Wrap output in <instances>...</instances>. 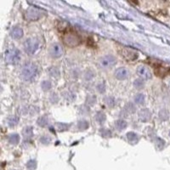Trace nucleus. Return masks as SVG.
<instances>
[{
	"mask_svg": "<svg viewBox=\"0 0 170 170\" xmlns=\"http://www.w3.org/2000/svg\"><path fill=\"white\" fill-rule=\"evenodd\" d=\"M63 41L66 43V45L72 48V47L79 45L81 43L82 40H81V37L78 36V34H77L71 30V31H68V32L64 33Z\"/></svg>",
	"mask_w": 170,
	"mask_h": 170,
	"instance_id": "obj_1",
	"label": "nucleus"
},
{
	"mask_svg": "<svg viewBox=\"0 0 170 170\" xmlns=\"http://www.w3.org/2000/svg\"><path fill=\"white\" fill-rule=\"evenodd\" d=\"M21 51L16 48H11L5 53V61L9 64H17L21 61Z\"/></svg>",
	"mask_w": 170,
	"mask_h": 170,
	"instance_id": "obj_2",
	"label": "nucleus"
},
{
	"mask_svg": "<svg viewBox=\"0 0 170 170\" xmlns=\"http://www.w3.org/2000/svg\"><path fill=\"white\" fill-rule=\"evenodd\" d=\"M37 67L33 63H27L21 70V77L25 80H31L37 74Z\"/></svg>",
	"mask_w": 170,
	"mask_h": 170,
	"instance_id": "obj_3",
	"label": "nucleus"
},
{
	"mask_svg": "<svg viewBox=\"0 0 170 170\" xmlns=\"http://www.w3.org/2000/svg\"><path fill=\"white\" fill-rule=\"evenodd\" d=\"M39 47V42L36 38H28L24 43L25 51L29 54H34Z\"/></svg>",
	"mask_w": 170,
	"mask_h": 170,
	"instance_id": "obj_4",
	"label": "nucleus"
},
{
	"mask_svg": "<svg viewBox=\"0 0 170 170\" xmlns=\"http://www.w3.org/2000/svg\"><path fill=\"white\" fill-rule=\"evenodd\" d=\"M116 62V60L113 55L107 54L99 60V66L103 69H107V68H111L113 66H115Z\"/></svg>",
	"mask_w": 170,
	"mask_h": 170,
	"instance_id": "obj_5",
	"label": "nucleus"
},
{
	"mask_svg": "<svg viewBox=\"0 0 170 170\" xmlns=\"http://www.w3.org/2000/svg\"><path fill=\"white\" fill-rule=\"evenodd\" d=\"M42 16V11L37 8L31 7L26 12V18L28 21H37Z\"/></svg>",
	"mask_w": 170,
	"mask_h": 170,
	"instance_id": "obj_6",
	"label": "nucleus"
},
{
	"mask_svg": "<svg viewBox=\"0 0 170 170\" xmlns=\"http://www.w3.org/2000/svg\"><path fill=\"white\" fill-rule=\"evenodd\" d=\"M50 54L53 58H59L63 54V48L60 43L52 44L50 49Z\"/></svg>",
	"mask_w": 170,
	"mask_h": 170,
	"instance_id": "obj_7",
	"label": "nucleus"
},
{
	"mask_svg": "<svg viewBox=\"0 0 170 170\" xmlns=\"http://www.w3.org/2000/svg\"><path fill=\"white\" fill-rule=\"evenodd\" d=\"M120 53L121 55L129 61H133L134 60H136L138 57V54L135 51L129 50V49H123L120 50Z\"/></svg>",
	"mask_w": 170,
	"mask_h": 170,
	"instance_id": "obj_8",
	"label": "nucleus"
},
{
	"mask_svg": "<svg viewBox=\"0 0 170 170\" xmlns=\"http://www.w3.org/2000/svg\"><path fill=\"white\" fill-rule=\"evenodd\" d=\"M137 73L138 75L142 78L143 79H150L151 78V72L150 71L149 68L148 67H145V66H140V67L137 68Z\"/></svg>",
	"mask_w": 170,
	"mask_h": 170,
	"instance_id": "obj_9",
	"label": "nucleus"
},
{
	"mask_svg": "<svg viewBox=\"0 0 170 170\" xmlns=\"http://www.w3.org/2000/svg\"><path fill=\"white\" fill-rule=\"evenodd\" d=\"M115 77L119 80H124L126 79L129 75V71L127 68L125 67H119L117 68L115 71Z\"/></svg>",
	"mask_w": 170,
	"mask_h": 170,
	"instance_id": "obj_10",
	"label": "nucleus"
},
{
	"mask_svg": "<svg viewBox=\"0 0 170 170\" xmlns=\"http://www.w3.org/2000/svg\"><path fill=\"white\" fill-rule=\"evenodd\" d=\"M139 117L142 122H148L151 117V112L147 108H144L139 112Z\"/></svg>",
	"mask_w": 170,
	"mask_h": 170,
	"instance_id": "obj_11",
	"label": "nucleus"
},
{
	"mask_svg": "<svg viewBox=\"0 0 170 170\" xmlns=\"http://www.w3.org/2000/svg\"><path fill=\"white\" fill-rule=\"evenodd\" d=\"M155 73L158 77L163 78V77H165L167 75L170 74V68H168V67H158L155 69Z\"/></svg>",
	"mask_w": 170,
	"mask_h": 170,
	"instance_id": "obj_12",
	"label": "nucleus"
},
{
	"mask_svg": "<svg viewBox=\"0 0 170 170\" xmlns=\"http://www.w3.org/2000/svg\"><path fill=\"white\" fill-rule=\"evenodd\" d=\"M10 35L13 38L15 39H19L21 38L22 36H23V30L21 27H19V26H15L11 32H10Z\"/></svg>",
	"mask_w": 170,
	"mask_h": 170,
	"instance_id": "obj_13",
	"label": "nucleus"
},
{
	"mask_svg": "<svg viewBox=\"0 0 170 170\" xmlns=\"http://www.w3.org/2000/svg\"><path fill=\"white\" fill-rule=\"evenodd\" d=\"M115 127L117 130H123L124 129H126L127 127V122L125 120H123V119H119L115 122Z\"/></svg>",
	"mask_w": 170,
	"mask_h": 170,
	"instance_id": "obj_14",
	"label": "nucleus"
},
{
	"mask_svg": "<svg viewBox=\"0 0 170 170\" xmlns=\"http://www.w3.org/2000/svg\"><path fill=\"white\" fill-rule=\"evenodd\" d=\"M37 124L39 125L40 127H46L47 125L49 124V117L47 116V115L40 116L37 119Z\"/></svg>",
	"mask_w": 170,
	"mask_h": 170,
	"instance_id": "obj_15",
	"label": "nucleus"
},
{
	"mask_svg": "<svg viewBox=\"0 0 170 170\" xmlns=\"http://www.w3.org/2000/svg\"><path fill=\"white\" fill-rule=\"evenodd\" d=\"M22 134H23V136L25 137V138H27V139L31 138V137L33 136V127H31V126L26 127L25 129H23Z\"/></svg>",
	"mask_w": 170,
	"mask_h": 170,
	"instance_id": "obj_16",
	"label": "nucleus"
},
{
	"mask_svg": "<svg viewBox=\"0 0 170 170\" xmlns=\"http://www.w3.org/2000/svg\"><path fill=\"white\" fill-rule=\"evenodd\" d=\"M19 141H20V136L17 134H11L9 137V142L12 145H17L19 143Z\"/></svg>",
	"mask_w": 170,
	"mask_h": 170,
	"instance_id": "obj_17",
	"label": "nucleus"
},
{
	"mask_svg": "<svg viewBox=\"0 0 170 170\" xmlns=\"http://www.w3.org/2000/svg\"><path fill=\"white\" fill-rule=\"evenodd\" d=\"M7 122H8V124L10 127H14V126H16L19 123V118L16 116H10L8 117Z\"/></svg>",
	"mask_w": 170,
	"mask_h": 170,
	"instance_id": "obj_18",
	"label": "nucleus"
},
{
	"mask_svg": "<svg viewBox=\"0 0 170 170\" xmlns=\"http://www.w3.org/2000/svg\"><path fill=\"white\" fill-rule=\"evenodd\" d=\"M106 119V114L103 113V112H99L96 113L95 115V120L99 123H103L104 122Z\"/></svg>",
	"mask_w": 170,
	"mask_h": 170,
	"instance_id": "obj_19",
	"label": "nucleus"
},
{
	"mask_svg": "<svg viewBox=\"0 0 170 170\" xmlns=\"http://www.w3.org/2000/svg\"><path fill=\"white\" fill-rule=\"evenodd\" d=\"M55 127H56V129L58 131H65V130H67V129H69L70 125L64 123H57L55 124Z\"/></svg>",
	"mask_w": 170,
	"mask_h": 170,
	"instance_id": "obj_20",
	"label": "nucleus"
},
{
	"mask_svg": "<svg viewBox=\"0 0 170 170\" xmlns=\"http://www.w3.org/2000/svg\"><path fill=\"white\" fill-rule=\"evenodd\" d=\"M127 138H128L129 142H131V143H135L138 141V135L134 132H129L127 134Z\"/></svg>",
	"mask_w": 170,
	"mask_h": 170,
	"instance_id": "obj_21",
	"label": "nucleus"
},
{
	"mask_svg": "<svg viewBox=\"0 0 170 170\" xmlns=\"http://www.w3.org/2000/svg\"><path fill=\"white\" fill-rule=\"evenodd\" d=\"M49 73H50V76H52V77H55V78H57L59 77V75H60V71L57 67H50V69H49Z\"/></svg>",
	"mask_w": 170,
	"mask_h": 170,
	"instance_id": "obj_22",
	"label": "nucleus"
},
{
	"mask_svg": "<svg viewBox=\"0 0 170 170\" xmlns=\"http://www.w3.org/2000/svg\"><path fill=\"white\" fill-rule=\"evenodd\" d=\"M51 83H50V81H48V80H45V81H43V83H41V87L43 88V90H44V91H47V90H50V88H51Z\"/></svg>",
	"mask_w": 170,
	"mask_h": 170,
	"instance_id": "obj_23",
	"label": "nucleus"
},
{
	"mask_svg": "<svg viewBox=\"0 0 170 170\" xmlns=\"http://www.w3.org/2000/svg\"><path fill=\"white\" fill-rule=\"evenodd\" d=\"M88 123L87 121L83 120V121H79L78 124V127L79 129H82V130H85L88 128Z\"/></svg>",
	"mask_w": 170,
	"mask_h": 170,
	"instance_id": "obj_24",
	"label": "nucleus"
},
{
	"mask_svg": "<svg viewBox=\"0 0 170 170\" xmlns=\"http://www.w3.org/2000/svg\"><path fill=\"white\" fill-rule=\"evenodd\" d=\"M134 101L136 104H142L145 101V95L143 94H138L134 97Z\"/></svg>",
	"mask_w": 170,
	"mask_h": 170,
	"instance_id": "obj_25",
	"label": "nucleus"
},
{
	"mask_svg": "<svg viewBox=\"0 0 170 170\" xmlns=\"http://www.w3.org/2000/svg\"><path fill=\"white\" fill-rule=\"evenodd\" d=\"M26 168L29 170H34L37 168V162L35 160H30L26 163Z\"/></svg>",
	"mask_w": 170,
	"mask_h": 170,
	"instance_id": "obj_26",
	"label": "nucleus"
},
{
	"mask_svg": "<svg viewBox=\"0 0 170 170\" xmlns=\"http://www.w3.org/2000/svg\"><path fill=\"white\" fill-rule=\"evenodd\" d=\"M144 82H143V80H141V79H136L134 82V86L138 88V89H141L142 88L144 87Z\"/></svg>",
	"mask_w": 170,
	"mask_h": 170,
	"instance_id": "obj_27",
	"label": "nucleus"
},
{
	"mask_svg": "<svg viewBox=\"0 0 170 170\" xmlns=\"http://www.w3.org/2000/svg\"><path fill=\"white\" fill-rule=\"evenodd\" d=\"M125 110L127 111L129 113H133V112H135V106L133 103H128L126 106H125Z\"/></svg>",
	"mask_w": 170,
	"mask_h": 170,
	"instance_id": "obj_28",
	"label": "nucleus"
},
{
	"mask_svg": "<svg viewBox=\"0 0 170 170\" xmlns=\"http://www.w3.org/2000/svg\"><path fill=\"white\" fill-rule=\"evenodd\" d=\"M105 102L106 103L107 106H111V107L115 105V100H114L113 97H106V98L105 99Z\"/></svg>",
	"mask_w": 170,
	"mask_h": 170,
	"instance_id": "obj_29",
	"label": "nucleus"
},
{
	"mask_svg": "<svg viewBox=\"0 0 170 170\" xmlns=\"http://www.w3.org/2000/svg\"><path fill=\"white\" fill-rule=\"evenodd\" d=\"M50 141H51V138L47 135H43V136L40 138V142L42 144H44V145H47L49 144Z\"/></svg>",
	"mask_w": 170,
	"mask_h": 170,
	"instance_id": "obj_30",
	"label": "nucleus"
},
{
	"mask_svg": "<svg viewBox=\"0 0 170 170\" xmlns=\"http://www.w3.org/2000/svg\"><path fill=\"white\" fill-rule=\"evenodd\" d=\"M100 134L103 137H110L112 135V133L110 130H108L106 129H100Z\"/></svg>",
	"mask_w": 170,
	"mask_h": 170,
	"instance_id": "obj_31",
	"label": "nucleus"
},
{
	"mask_svg": "<svg viewBox=\"0 0 170 170\" xmlns=\"http://www.w3.org/2000/svg\"><path fill=\"white\" fill-rule=\"evenodd\" d=\"M97 90L100 93H104L106 91V85L104 83H100L97 85Z\"/></svg>",
	"mask_w": 170,
	"mask_h": 170,
	"instance_id": "obj_32",
	"label": "nucleus"
},
{
	"mask_svg": "<svg viewBox=\"0 0 170 170\" xmlns=\"http://www.w3.org/2000/svg\"><path fill=\"white\" fill-rule=\"evenodd\" d=\"M58 100H59V98L56 94H54V93L51 94V95H50V100L51 101V102H52V103H56V102L58 101Z\"/></svg>",
	"mask_w": 170,
	"mask_h": 170,
	"instance_id": "obj_33",
	"label": "nucleus"
},
{
	"mask_svg": "<svg viewBox=\"0 0 170 170\" xmlns=\"http://www.w3.org/2000/svg\"><path fill=\"white\" fill-rule=\"evenodd\" d=\"M159 116H160V118L161 119H163V120H165L168 118V113L165 110H162L160 113H159Z\"/></svg>",
	"mask_w": 170,
	"mask_h": 170,
	"instance_id": "obj_34",
	"label": "nucleus"
},
{
	"mask_svg": "<svg viewBox=\"0 0 170 170\" xmlns=\"http://www.w3.org/2000/svg\"><path fill=\"white\" fill-rule=\"evenodd\" d=\"M94 77V74L92 73L90 71H88L87 72H86V74H85V78L87 79V80H90Z\"/></svg>",
	"mask_w": 170,
	"mask_h": 170,
	"instance_id": "obj_35",
	"label": "nucleus"
},
{
	"mask_svg": "<svg viewBox=\"0 0 170 170\" xmlns=\"http://www.w3.org/2000/svg\"><path fill=\"white\" fill-rule=\"evenodd\" d=\"M169 85H170V81H169Z\"/></svg>",
	"mask_w": 170,
	"mask_h": 170,
	"instance_id": "obj_36",
	"label": "nucleus"
},
{
	"mask_svg": "<svg viewBox=\"0 0 170 170\" xmlns=\"http://www.w3.org/2000/svg\"><path fill=\"white\" fill-rule=\"evenodd\" d=\"M169 135H170V133H169Z\"/></svg>",
	"mask_w": 170,
	"mask_h": 170,
	"instance_id": "obj_37",
	"label": "nucleus"
}]
</instances>
